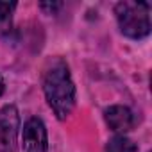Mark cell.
Listing matches in <instances>:
<instances>
[{
  "mask_svg": "<svg viewBox=\"0 0 152 152\" xmlns=\"http://www.w3.org/2000/svg\"><path fill=\"white\" fill-rule=\"evenodd\" d=\"M43 91L56 116L59 120L68 118V115L75 106V86L70 77L68 66L63 61H56L45 72Z\"/></svg>",
  "mask_w": 152,
  "mask_h": 152,
  "instance_id": "cell-1",
  "label": "cell"
},
{
  "mask_svg": "<svg viewBox=\"0 0 152 152\" xmlns=\"http://www.w3.org/2000/svg\"><path fill=\"white\" fill-rule=\"evenodd\" d=\"M150 4L148 2H118L115 7L122 34L132 39H141L150 32Z\"/></svg>",
  "mask_w": 152,
  "mask_h": 152,
  "instance_id": "cell-2",
  "label": "cell"
},
{
  "mask_svg": "<svg viewBox=\"0 0 152 152\" xmlns=\"http://www.w3.org/2000/svg\"><path fill=\"white\" fill-rule=\"evenodd\" d=\"M20 118L15 106H4L0 109V152H16Z\"/></svg>",
  "mask_w": 152,
  "mask_h": 152,
  "instance_id": "cell-3",
  "label": "cell"
},
{
  "mask_svg": "<svg viewBox=\"0 0 152 152\" xmlns=\"http://www.w3.org/2000/svg\"><path fill=\"white\" fill-rule=\"evenodd\" d=\"M23 152H47L48 150V138L47 127L39 118H31L23 125L22 134Z\"/></svg>",
  "mask_w": 152,
  "mask_h": 152,
  "instance_id": "cell-4",
  "label": "cell"
},
{
  "mask_svg": "<svg viewBox=\"0 0 152 152\" xmlns=\"http://www.w3.org/2000/svg\"><path fill=\"white\" fill-rule=\"evenodd\" d=\"M106 124L115 132H129L134 127L136 120H134V115L129 107L111 106V107L106 109Z\"/></svg>",
  "mask_w": 152,
  "mask_h": 152,
  "instance_id": "cell-5",
  "label": "cell"
},
{
  "mask_svg": "<svg viewBox=\"0 0 152 152\" xmlns=\"http://www.w3.org/2000/svg\"><path fill=\"white\" fill-rule=\"evenodd\" d=\"M106 152H138V147L132 140H129L127 136H115L107 141L106 145Z\"/></svg>",
  "mask_w": 152,
  "mask_h": 152,
  "instance_id": "cell-6",
  "label": "cell"
},
{
  "mask_svg": "<svg viewBox=\"0 0 152 152\" xmlns=\"http://www.w3.org/2000/svg\"><path fill=\"white\" fill-rule=\"evenodd\" d=\"M9 18L11 16H2V15H0V31H6V27L9 23Z\"/></svg>",
  "mask_w": 152,
  "mask_h": 152,
  "instance_id": "cell-7",
  "label": "cell"
},
{
  "mask_svg": "<svg viewBox=\"0 0 152 152\" xmlns=\"http://www.w3.org/2000/svg\"><path fill=\"white\" fill-rule=\"evenodd\" d=\"M43 9H50V13H54L57 7H61V4H41Z\"/></svg>",
  "mask_w": 152,
  "mask_h": 152,
  "instance_id": "cell-8",
  "label": "cell"
},
{
  "mask_svg": "<svg viewBox=\"0 0 152 152\" xmlns=\"http://www.w3.org/2000/svg\"><path fill=\"white\" fill-rule=\"evenodd\" d=\"M4 93V81H2V77H0V95Z\"/></svg>",
  "mask_w": 152,
  "mask_h": 152,
  "instance_id": "cell-9",
  "label": "cell"
}]
</instances>
